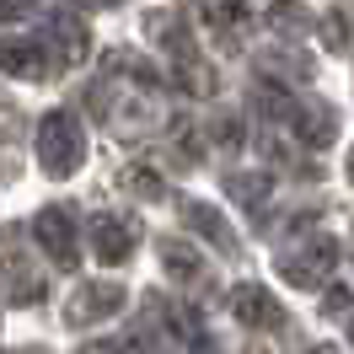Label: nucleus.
Returning a JSON list of instances; mask_svg holds the SVG:
<instances>
[{
  "label": "nucleus",
  "instance_id": "4",
  "mask_svg": "<svg viewBox=\"0 0 354 354\" xmlns=\"http://www.w3.org/2000/svg\"><path fill=\"white\" fill-rule=\"evenodd\" d=\"M38 44L48 48V59H54V70H59V75H65V70H75V65H86V54H91L86 22H81V17H70V11H54V17H48Z\"/></svg>",
  "mask_w": 354,
  "mask_h": 354
},
{
  "label": "nucleus",
  "instance_id": "12",
  "mask_svg": "<svg viewBox=\"0 0 354 354\" xmlns=\"http://www.w3.org/2000/svg\"><path fill=\"white\" fill-rule=\"evenodd\" d=\"M177 215H183V225H194V231H199L204 242H215L221 252H231V258L242 252V247H236V236H231V225H225V215L215 209V204H199V199H177Z\"/></svg>",
  "mask_w": 354,
  "mask_h": 354
},
{
  "label": "nucleus",
  "instance_id": "16",
  "mask_svg": "<svg viewBox=\"0 0 354 354\" xmlns=\"http://www.w3.org/2000/svg\"><path fill=\"white\" fill-rule=\"evenodd\" d=\"M156 306H161V317H167V328H172L177 344H188L194 354H209V333L199 328L194 311H188V306H167V301H156Z\"/></svg>",
  "mask_w": 354,
  "mask_h": 354
},
{
  "label": "nucleus",
  "instance_id": "24",
  "mask_svg": "<svg viewBox=\"0 0 354 354\" xmlns=\"http://www.w3.org/2000/svg\"><path fill=\"white\" fill-rule=\"evenodd\" d=\"M306 354H338V349H328V344H317V349H306Z\"/></svg>",
  "mask_w": 354,
  "mask_h": 354
},
{
  "label": "nucleus",
  "instance_id": "2",
  "mask_svg": "<svg viewBox=\"0 0 354 354\" xmlns=\"http://www.w3.org/2000/svg\"><path fill=\"white\" fill-rule=\"evenodd\" d=\"M333 263H338V242L328 231H295L285 247H279V274L285 285L311 290V285H328Z\"/></svg>",
  "mask_w": 354,
  "mask_h": 354
},
{
  "label": "nucleus",
  "instance_id": "10",
  "mask_svg": "<svg viewBox=\"0 0 354 354\" xmlns=\"http://www.w3.org/2000/svg\"><path fill=\"white\" fill-rule=\"evenodd\" d=\"M86 236H91V252H97L102 263H124L134 252V242H140V231H134L124 215H97V221L86 225Z\"/></svg>",
  "mask_w": 354,
  "mask_h": 354
},
{
  "label": "nucleus",
  "instance_id": "23",
  "mask_svg": "<svg viewBox=\"0 0 354 354\" xmlns=\"http://www.w3.org/2000/svg\"><path fill=\"white\" fill-rule=\"evenodd\" d=\"M81 354H124V344H91V349H81Z\"/></svg>",
  "mask_w": 354,
  "mask_h": 354
},
{
  "label": "nucleus",
  "instance_id": "19",
  "mask_svg": "<svg viewBox=\"0 0 354 354\" xmlns=\"http://www.w3.org/2000/svg\"><path fill=\"white\" fill-rule=\"evenodd\" d=\"M263 70H268V75H279V81H311V59H306V54H295V48H274V54H263Z\"/></svg>",
  "mask_w": 354,
  "mask_h": 354
},
{
  "label": "nucleus",
  "instance_id": "6",
  "mask_svg": "<svg viewBox=\"0 0 354 354\" xmlns=\"http://www.w3.org/2000/svg\"><path fill=\"white\" fill-rule=\"evenodd\" d=\"M32 236H38V247L54 258V268H75V258H81V252H75V215H70L65 204H48V209H38Z\"/></svg>",
  "mask_w": 354,
  "mask_h": 354
},
{
  "label": "nucleus",
  "instance_id": "8",
  "mask_svg": "<svg viewBox=\"0 0 354 354\" xmlns=\"http://www.w3.org/2000/svg\"><path fill=\"white\" fill-rule=\"evenodd\" d=\"M225 311H231L242 328H285V306H279L263 285H236L225 295Z\"/></svg>",
  "mask_w": 354,
  "mask_h": 354
},
{
  "label": "nucleus",
  "instance_id": "22",
  "mask_svg": "<svg viewBox=\"0 0 354 354\" xmlns=\"http://www.w3.org/2000/svg\"><path fill=\"white\" fill-rule=\"evenodd\" d=\"M349 306H354V295H349L344 285H333L328 301H322V311H328V317H349Z\"/></svg>",
  "mask_w": 354,
  "mask_h": 354
},
{
  "label": "nucleus",
  "instance_id": "11",
  "mask_svg": "<svg viewBox=\"0 0 354 354\" xmlns=\"http://www.w3.org/2000/svg\"><path fill=\"white\" fill-rule=\"evenodd\" d=\"M0 295L11 306L44 301V268H32V258H22V252H6L0 258Z\"/></svg>",
  "mask_w": 354,
  "mask_h": 354
},
{
  "label": "nucleus",
  "instance_id": "1",
  "mask_svg": "<svg viewBox=\"0 0 354 354\" xmlns=\"http://www.w3.org/2000/svg\"><path fill=\"white\" fill-rule=\"evenodd\" d=\"M145 38L177 65V81L194 91V97H209V91H215V75L204 65V54L194 48V32L183 22V11H145Z\"/></svg>",
  "mask_w": 354,
  "mask_h": 354
},
{
  "label": "nucleus",
  "instance_id": "21",
  "mask_svg": "<svg viewBox=\"0 0 354 354\" xmlns=\"http://www.w3.org/2000/svg\"><path fill=\"white\" fill-rule=\"evenodd\" d=\"M38 11V0H0V22H27Z\"/></svg>",
  "mask_w": 354,
  "mask_h": 354
},
{
  "label": "nucleus",
  "instance_id": "26",
  "mask_svg": "<svg viewBox=\"0 0 354 354\" xmlns=\"http://www.w3.org/2000/svg\"><path fill=\"white\" fill-rule=\"evenodd\" d=\"M242 354H268V349H242Z\"/></svg>",
  "mask_w": 354,
  "mask_h": 354
},
{
  "label": "nucleus",
  "instance_id": "3",
  "mask_svg": "<svg viewBox=\"0 0 354 354\" xmlns=\"http://www.w3.org/2000/svg\"><path fill=\"white\" fill-rule=\"evenodd\" d=\"M38 161H44L48 177H75L81 161H86V134H81V118L65 108L44 113L38 124Z\"/></svg>",
  "mask_w": 354,
  "mask_h": 354
},
{
  "label": "nucleus",
  "instance_id": "25",
  "mask_svg": "<svg viewBox=\"0 0 354 354\" xmlns=\"http://www.w3.org/2000/svg\"><path fill=\"white\" fill-rule=\"evenodd\" d=\"M91 6H124V0H91Z\"/></svg>",
  "mask_w": 354,
  "mask_h": 354
},
{
  "label": "nucleus",
  "instance_id": "13",
  "mask_svg": "<svg viewBox=\"0 0 354 354\" xmlns=\"http://www.w3.org/2000/svg\"><path fill=\"white\" fill-rule=\"evenodd\" d=\"M188 6H194V17H199L221 44L236 38V32L247 27V0H188Z\"/></svg>",
  "mask_w": 354,
  "mask_h": 354
},
{
  "label": "nucleus",
  "instance_id": "20",
  "mask_svg": "<svg viewBox=\"0 0 354 354\" xmlns=\"http://www.w3.org/2000/svg\"><path fill=\"white\" fill-rule=\"evenodd\" d=\"M118 183H124V194H129V199H145V204L167 199V188H161V177H156L151 167H129V172L118 177Z\"/></svg>",
  "mask_w": 354,
  "mask_h": 354
},
{
  "label": "nucleus",
  "instance_id": "29",
  "mask_svg": "<svg viewBox=\"0 0 354 354\" xmlns=\"http://www.w3.org/2000/svg\"><path fill=\"white\" fill-rule=\"evenodd\" d=\"M22 354H44V349H22Z\"/></svg>",
  "mask_w": 354,
  "mask_h": 354
},
{
  "label": "nucleus",
  "instance_id": "9",
  "mask_svg": "<svg viewBox=\"0 0 354 354\" xmlns=\"http://www.w3.org/2000/svg\"><path fill=\"white\" fill-rule=\"evenodd\" d=\"M0 70L17 75V81H48V75H59L54 59H48V48L32 44V38H0Z\"/></svg>",
  "mask_w": 354,
  "mask_h": 354
},
{
  "label": "nucleus",
  "instance_id": "5",
  "mask_svg": "<svg viewBox=\"0 0 354 354\" xmlns=\"http://www.w3.org/2000/svg\"><path fill=\"white\" fill-rule=\"evenodd\" d=\"M118 311H124V285L91 279V285H81L65 301V322L70 328H91V322H108V317H118Z\"/></svg>",
  "mask_w": 354,
  "mask_h": 354
},
{
  "label": "nucleus",
  "instance_id": "14",
  "mask_svg": "<svg viewBox=\"0 0 354 354\" xmlns=\"http://www.w3.org/2000/svg\"><path fill=\"white\" fill-rule=\"evenodd\" d=\"M225 194L242 204L247 215H263L268 194H274V177H268V172H231V177H225Z\"/></svg>",
  "mask_w": 354,
  "mask_h": 354
},
{
  "label": "nucleus",
  "instance_id": "28",
  "mask_svg": "<svg viewBox=\"0 0 354 354\" xmlns=\"http://www.w3.org/2000/svg\"><path fill=\"white\" fill-rule=\"evenodd\" d=\"M349 338H354V317H349Z\"/></svg>",
  "mask_w": 354,
  "mask_h": 354
},
{
  "label": "nucleus",
  "instance_id": "7",
  "mask_svg": "<svg viewBox=\"0 0 354 354\" xmlns=\"http://www.w3.org/2000/svg\"><path fill=\"white\" fill-rule=\"evenodd\" d=\"M290 129H295V145L328 151L333 140H338V113H333L322 97H311V102H295V108H290Z\"/></svg>",
  "mask_w": 354,
  "mask_h": 354
},
{
  "label": "nucleus",
  "instance_id": "27",
  "mask_svg": "<svg viewBox=\"0 0 354 354\" xmlns=\"http://www.w3.org/2000/svg\"><path fill=\"white\" fill-rule=\"evenodd\" d=\"M349 177H354V151H349Z\"/></svg>",
  "mask_w": 354,
  "mask_h": 354
},
{
  "label": "nucleus",
  "instance_id": "17",
  "mask_svg": "<svg viewBox=\"0 0 354 354\" xmlns=\"http://www.w3.org/2000/svg\"><path fill=\"white\" fill-rule=\"evenodd\" d=\"M268 32L301 38V32H311V11L301 6V0H279V6H268Z\"/></svg>",
  "mask_w": 354,
  "mask_h": 354
},
{
  "label": "nucleus",
  "instance_id": "18",
  "mask_svg": "<svg viewBox=\"0 0 354 354\" xmlns=\"http://www.w3.org/2000/svg\"><path fill=\"white\" fill-rule=\"evenodd\" d=\"M322 38H328V48H354V0H338L322 17Z\"/></svg>",
  "mask_w": 354,
  "mask_h": 354
},
{
  "label": "nucleus",
  "instance_id": "15",
  "mask_svg": "<svg viewBox=\"0 0 354 354\" xmlns=\"http://www.w3.org/2000/svg\"><path fill=\"white\" fill-rule=\"evenodd\" d=\"M156 252H161V263H167V274H172L177 285H199L204 279V263H199V252H194L188 242L167 236V242H156Z\"/></svg>",
  "mask_w": 354,
  "mask_h": 354
}]
</instances>
